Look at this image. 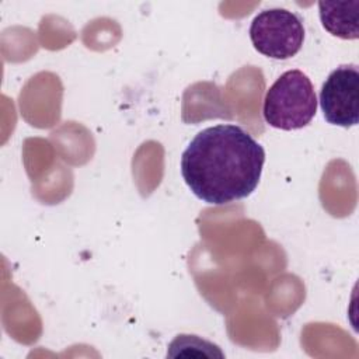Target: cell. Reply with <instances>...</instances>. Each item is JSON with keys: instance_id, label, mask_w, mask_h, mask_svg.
Wrapping results in <instances>:
<instances>
[{"instance_id": "3957f363", "label": "cell", "mask_w": 359, "mask_h": 359, "mask_svg": "<svg viewBox=\"0 0 359 359\" xmlns=\"http://www.w3.org/2000/svg\"><path fill=\"white\" fill-rule=\"evenodd\" d=\"M250 39L264 56L285 60L302 49L304 27L297 14L286 8H269L254 17Z\"/></svg>"}, {"instance_id": "7a4b0ae2", "label": "cell", "mask_w": 359, "mask_h": 359, "mask_svg": "<svg viewBox=\"0 0 359 359\" xmlns=\"http://www.w3.org/2000/svg\"><path fill=\"white\" fill-rule=\"evenodd\" d=\"M317 111V95L310 79L300 70H287L268 88L264 98V119L282 130L300 129Z\"/></svg>"}, {"instance_id": "277c9868", "label": "cell", "mask_w": 359, "mask_h": 359, "mask_svg": "<svg viewBox=\"0 0 359 359\" xmlns=\"http://www.w3.org/2000/svg\"><path fill=\"white\" fill-rule=\"evenodd\" d=\"M320 107L328 123L349 128L359 122V69L342 65L332 70L320 90Z\"/></svg>"}, {"instance_id": "6da1fadb", "label": "cell", "mask_w": 359, "mask_h": 359, "mask_svg": "<svg viewBox=\"0 0 359 359\" xmlns=\"http://www.w3.org/2000/svg\"><path fill=\"white\" fill-rule=\"evenodd\" d=\"M264 147L241 126L201 130L181 156V174L192 194L210 205L250 196L261 178Z\"/></svg>"}, {"instance_id": "8992f818", "label": "cell", "mask_w": 359, "mask_h": 359, "mask_svg": "<svg viewBox=\"0 0 359 359\" xmlns=\"http://www.w3.org/2000/svg\"><path fill=\"white\" fill-rule=\"evenodd\" d=\"M167 356H202V358H224L220 348L198 335L180 334L168 345Z\"/></svg>"}, {"instance_id": "5b68a950", "label": "cell", "mask_w": 359, "mask_h": 359, "mask_svg": "<svg viewBox=\"0 0 359 359\" xmlns=\"http://www.w3.org/2000/svg\"><path fill=\"white\" fill-rule=\"evenodd\" d=\"M323 27L334 36L358 39L359 36V0L318 1Z\"/></svg>"}]
</instances>
